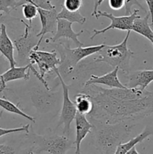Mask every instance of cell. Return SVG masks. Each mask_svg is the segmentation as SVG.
Here are the masks:
<instances>
[{
    "mask_svg": "<svg viewBox=\"0 0 153 154\" xmlns=\"http://www.w3.org/2000/svg\"><path fill=\"white\" fill-rule=\"evenodd\" d=\"M93 103L90 123H128L153 114V92L140 89L104 88L97 84L84 86Z\"/></svg>",
    "mask_w": 153,
    "mask_h": 154,
    "instance_id": "1",
    "label": "cell"
},
{
    "mask_svg": "<svg viewBox=\"0 0 153 154\" xmlns=\"http://www.w3.org/2000/svg\"><path fill=\"white\" fill-rule=\"evenodd\" d=\"M91 123L92 141L100 154H114L117 147L130 136L134 127L128 123Z\"/></svg>",
    "mask_w": 153,
    "mask_h": 154,
    "instance_id": "2",
    "label": "cell"
},
{
    "mask_svg": "<svg viewBox=\"0 0 153 154\" xmlns=\"http://www.w3.org/2000/svg\"><path fill=\"white\" fill-rule=\"evenodd\" d=\"M130 32L128 31L126 36L120 44L106 45L99 51L98 57L94 59V62H102L113 68H118L124 73L130 72V60L134 57V53L128 48V41Z\"/></svg>",
    "mask_w": 153,
    "mask_h": 154,
    "instance_id": "3",
    "label": "cell"
},
{
    "mask_svg": "<svg viewBox=\"0 0 153 154\" xmlns=\"http://www.w3.org/2000/svg\"><path fill=\"white\" fill-rule=\"evenodd\" d=\"M32 147L29 152L38 154L46 152L50 154H66L70 149L74 148V141L65 135L56 134H46L39 135L33 133L32 135Z\"/></svg>",
    "mask_w": 153,
    "mask_h": 154,
    "instance_id": "4",
    "label": "cell"
},
{
    "mask_svg": "<svg viewBox=\"0 0 153 154\" xmlns=\"http://www.w3.org/2000/svg\"><path fill=\"white\" fill-rule=\"evenodd\" d=\"M104 45L105 44L90 47L81 46L71 49L69 47L60 45L58 46V51L61 55V65L58 69L61 68L62 71L67 74H70L79 62L89 56L98 54Z\"/></svg>",
    "mask_w": 153,
    "mask_h": 154,
    "instance_id": "5",
    "label": "cell"
},
{
    "mask_svg": "<svg viewBox=\"0 0 153 154\" xmlns=\"http://www.w3.org/2000/svg\"><path fill=\"white\" fill-rule=\"evenodd\" d=\"M54 73L56 75L57 78L59 80L63 92L62 107L58 126H63V132L65 134V136L68 137L70 132V124L72 121L74 120L75 116L76 114V106H75V104L70 100V96H69V86L67 85L63 80L58 69H55Z\"/></svg>",
    "mask_w": 153,
    "mask_h": 154,
    "instance_id": "6",
    "label": "cell"
},
{
    "mask_svg": "<svg viewBox=\"0 0 153 154\" xmlns=\"http://www.w3.org/2000/svg\"><path fill=\"white\" fill-rule=\"evenodd\" d=\"M138 12H139L138 9H134V11L130 15L116 17L111 13L98 11L97 15L95 17L97 19H98L100 17H106L110 20L111 23L109 26L104 28L103 29H93V35L91 37V40H93V38L95 36L98 35L100 34H103V33H105L106 32L109 31L110 29H113L122 30V31H131L132 26H133V23L135 20L141 17L140 15L137 14Z\"/></svg>",
    "mask_w": 153,
    "mask_h": 154,
    "instance_id": "7",
    "label": "cell"
},
{
    "mask_svg": "<svg viewBox=\"0 0 153 154\" xmlns=\"http://www.w3.org/2000/svg\"><path fill=\"white\" fill-rule=\"evenodd\" d=\"M28 60L30 64L37 65L40 71L39 73L43 79H44L46 74L51 72L54 73L55 69H58L61 65V60L57 57V54L54 51L48 52L33 50L30 54Z\"/></svg>",
    "mask_w": 153,
    "mask_h": 154,
    "instance_id": "8",
    "label": "cell"
},
{
    "mask_svg": "<svg viewBox=\"0 0 153 154\" xmlns=\"http://www.w3.org/2000/svg\"><path fill=\"white\" fill-rule=\"evenodd\" d=\"M25 25L24 33L20 37L14 40V48L17 51V60L21 63L28 62L29 63V55L37 45L38 41L35 40L34 36L32 34V24H28L22 20H20Z\"/></svg>",
    "mask_w": 153,
    "mask_h": 154,
    "instance_id": "9",
    "label": "cell"
},
{
    "mask_svg": "<svg viewBox=\"0 0 153 154\" xmlns=\"http://www.w3.org/2000/svg\"><path fill=\"white\" fill-rule=\"evenodd\" d=\"M38 12L40 23H41V29L40 32L36 35V36L38 38V42L35 48H34V51L38 50L40 42L45 35L48 33L55 34L56 32L57 20H58L57 18L58 12H57L56 8L52 9V10H46V9L38 8Z\"/></svg>",
    "mask_w": 153,
    "mask_h": 154,
    "instance_id": "10",
    "label": "cell"
},
{
    "mask_svg": "<svg viewBox=\"0 0 153 154\" xmlns=\"http://www.w3.org/2000/svg\"><path fill=\"white\" fill-rule=\"evenodd\" d=\"M125 78L127 80L124 85L126 88L145 90L153 81V69L129 72L125 73Z\"/></svg>",
    "mask_w": 153,
    "mask_h": 154,
    "instance_id": "11",
    "label": "cell"
},
{
    "mask_svg": "<svg viewBox=\"0 0 153 154\" xmlns=\"http://www.w3.org/2000/svg\"><path fill=\"white\" fill-rule=\"evenodd\" d=\"M83 30H80L79 32H76L72 29V23L69 21L65 20L63 19L57 20V28L56 32L52 38H51L50 40L52 42H56L59 40L60 38L70 39L73 41L76 45L78 47L82 46L83 44L78 39V37L82 33H83Z\"/></svg>",
    "mask_w": 153,
    "mask_h": 154,
    "instance_id": "12",
    "label": "cell"
},
{
    "mask_svg": "<svg viewBox=\"0 0 153 154\" xmlns=\"http://www.w3.org/2000/svg\"><path fill=\"white\" fill-rule=\"evenodd\" d=\"M75 126H76V138L74 140L75 154H81L80 145L82 140L91 133L92 124L87 119L86 116L76 112L75 116Z\"/></svg>",
    "mask_w": 153,
    "mask_h": 154,
    "instance_id": "13",
    "label": "cell"
},
{
    "mask_svg": "<svg viewBox=\"0 0 153 154\" xmlns=\"http://www.w3.org/2000/svg\"><path fill=\"white\" fill-rule=\"evenodd\" d=\"M119 69L114 68L111 72L100 76L92 75L88 80H87L84 86L91 85V84H101L106 86L110 88H126L123 84H122L118 77V72Z\"/></svg>",
    "mask_w": 153,
    "mask_h": 154,
    "instance_id": "14",
    "label": "cell"
},
{
    "mask_svg": "<svg viewBox=\"0 0 153 154\" xmlns=\"http://www.w3.org/2000/svg\"><path fill=\"white\" fill-rule=\"evenodd\" d=\"M0 53L8 62L10 67H14L17 65L14 58V45L8 35L4 23H1L0 26Z\"/></svg>",
    "mask_w": 153,
    "mask_h": 154,
    "instance_id": "15",
    "label": "cell"
},
{
    "mask_svg": "<svg viewBox=\"0 0 153 154\" xmlns=\"http://www.w3.org/2000/svg\"><path fill=\"white\" fill-rule=\"evenodd\" d=\"M32 64L26 65L25 66H19V67H10L2 75V80L4 84L16 80H25L28 81L30 78V67Z\"/></svg>",
    "mask_w": 153,
    "mask_h": 154,
    "instance_id": "16",
    "label": "cell"
},
{
    "mask_svg": "<svg viewBox=\"0 0 153 154\" xmlns=\"http://www.w3.org/2000/svg\"><path fill=\"white\" fill-rule=\"evenodd\" d=\"M152 135H153V129L151 127L146 126L143 129V131L138 135H136V137L131 138V139H130L127 142L120 144L117 147L114 154H126L128 153V151L130 150L132 147H135L137 144L142 142L144 140L146 139L148 137H149Z\"/></svg>",
    "mask_w": 153,
    "mask_h": 154,
    "instance_id": "17",
    "label": "cell"
},
{
    "mask_svg": "<svg viewBox=\"0 0 153 154\" xmlns=\"http://www.w3.org/2000/svg\"><path fill=\"white\" fill-rule=\"evenodd\" d=\"M149 17H151L150 14L146 13L144 17H140L135 20L132 26L131 31L146 38L152 43L153 42V30L152 29L151 26L148 23Z\"/></svg>",
    "mask_w": 153,
    "mask_h": 154,
    "instance_id": "18",
    "label": "cell"
},
{
    "mask_svg": "<svg viewBox=\"0 0 153 154\" xmlns=\"http://www.w3.org/2000/svg\"><path fill=\"white\" fill-rule=\"evenodd\" d=\"M76 112L83 115H88L93 108V103L91 98L88 94L80 92L75 96L74 102Z\"/></svg>",
    "mask_w": 153,
    "mask_h": 154,
    "instance_id": "19",
    "label": "cell"
},
{
    "mask_svg": "<svg viewBox=\"0 0 153 154\" xmlns=\"http://www.w3.org/2000/svg\"><path fill=\"white\" fill-rule=\"evenodd\" d=\"M0 108L2 109V111H7V112L16 114V115L24 117V118L26 119V120H28L30 122H32V123L35 122V119L34 117L26 114L20 108H19L17 105H16L13 102H11L10 101L6 99L0 98Z\"/></svg>",
    "mask_w": 153,
    "mask_h": 154,
    "instance_id": "20",
    "label": "cell"
},
{
    "mask_svg": "<svg viewBox=\"0 0 153 154\" xmlns=\"http://www.w3.org/2000/svg\"><path fill=\"white\" fill-rule=\"evenodd\" d=\"M58 19H63L69 21L70 23H77L84 24L86 21V18L82 16L80 11H69L63 5H62V9L57 14Z\"/></svg>",
    "mask_w": 153,
    "mask_h": 154,
    "instance_id": "21",
    "label": "cell"
},
{
    "mask_svg": "<svg viewBox=\"0 0 153 154\" xmlns=\"http://www.w3.org/2000/svg\"><path fill=\"white\" fill-rule=\"evenodd\" d=\"M104 1V0H93V2H94V6H93V10L92 12V17H96L98 12V8L99 6L102 4V2ZM134 5H136L138 8L141 9V10L143 11L144 12L147 13L146 10L144 8L143 6L140 4L138 0H125V5H124V8H125V14L126 15H130L132 13L131 8Z\"/></svg>",
    "mask_w": 153,
    "mask_h": 154,
    "instance_id": "22",
    "label": "cell"
},
{
    "mask_svg": "<svg viewBox=\"0 0 153 154\" xmlns=\"http://www.w3.org/2000/svg\"><path fill=\"white\" fill-rule=\"evenodd\" d=\"M26 3H30L35 5L37 8L46 9V10L56 9V6L52 4V0H19L16 2V9Z\"/></svg>",
    "mask_w": 153,
    "mask_h": 154,
    "instance_id": "23",
    "label": "cell"
},
{
    "mask_svg": "<svg viewBox=\"0 0 153 154\" xmlns=\"http://www.w3.org/2000/svg\"><path fill=\"white\" fill-rule=\"evenodd\" d=\"M22 12L23 17L27 20L29 21V23L28 24H32V20L33 19L36 17L38 14V8L35 5L32 4H30V3H26V4H24L22 5Z\"/></svg>",
    "mask_w": 153,
    "mask_h": 154,
    "instance_id": "24",
    "label": "cell"
},
{
    "mask_svg": "<svg viewBox=\"0 0 153 154\" xmlns=\"http://www.w3.org/2000/svg\"><path fill=\"white\" fill-rule=\"evenodd\" d=\"M16 0H0V12L9 14L12 11L16 10Z\"/></svg>",
    "mask_w": 153,
    "mask_h": 154,
    "instance_id": "25",
    "label": "cell"
},
{
    "mask_svg": "<svg viewBox=\"0 0 153 154\" xmlns=\"http://www.w3.org/2000/svg\"><path fill=\"white\" fill-rule=\"evenodd\" d=\"M29 126V124H27L26 126H21V127L12 128V129H4V128L0 127V138L4 135H9V134L19 133V132H26V133L28 134Z\"/></svg>",
    "mask_w": 153,
    "mask_h": 154,
    "instance_id": "26",
    "label": "cell"
},
{
    "mask_svg": "<svg viewBox=\"0 0 153 154\" xmlns=\"http://www.w3.org/2000/svg\"><path fill=\"white\" fill-rule=\"evenodd\" d=\"M62 5L69 11H78L82 6V0H64Z\"/></svg>",
    "mask_w": 153,
    "mask_h": 154,
    "instance_id": "27",
    "label": "cell"
},
{
    "mask_svg": "<svg viewBox=\"0 0 153 154\" xmlns=\"http://www.w3.org/2000/svg\"><path fill=\"white\" fill-rule=\"evenodd\" d=\"M109 6L114 11L121 10L125 5V0H108Z\"/></svg>",
    "mask_w": 153,
    "mask_h": 154,
    "instance_id": "28",
    "label": "cell"
},
{
    "mask_svg": "<svg viewBox=\"0 0 153 154\" xmlns=\"http://www.w3.org/2000/svg\"><path fill=\"white\" fill-rule=\"evenodd\" d=\"M5 60L2 57H0V92H3L6 89V84L2 80V75L6 71L5 66H4Z\"/></svg>",
    "mask_w": 153,
    "mask_h": 154,
    "instance_id": "29",
    "label": "cell"
},
{
    "mask_svg": "<svg viewBox=\"0 0 153 154\" xmlns=\"http://www.w3.org/2000/svg\"><path fill=\"white\" fill-rule=\"evenodd\" d=\"M0 154H18V153L11 146L3 144L2 147L0 149Z\"/></svg>",
    "mask_w": 153,
    "mask_h": 154,
    "instance_id": "30",
    "label": "cell"
},
{
    "mask_svg": "<svg viewBox=\"0 0 153 154\" xmlns=\"http://www.w3.org/2000/svg\"><path fill=\"white\" fill-rule=\"evenodd\" d=\"M148 8V13L151 17V23H153V0H145Z\"/></svg>",
    "mask_w": 153,
    "mask_h": 154,
    "instance_id": "31",
    "label": "cell"
},
{
    "mask_svg": "<svg viewBox=\"0 0 153 154\" xmlns=\"http://www.w3.org/2000/svg\"><path fill=\"white\" fill-rule=\"evenodd\" d=\"M126 154H139V153H138L137 150H136V147H133L130 150L128 151V153Z\"/></svg>",
    "mask_w": 153,
    "mask_h": 154,
    "instance_id": "32",
    "label": "cell"
},
{
    "mask_svg": "<svg viewBox=\"0 0 153 154\" xmlns=\"http://www.w3.org/2000/svg\"><path fill=\"white\" fill-rule=\"evenodd\" d=\"M150 26H151V28H152V29L153 30V23H151V24H150Z\"/></svg>",
    "mask_w": 153,
    "mask_h": 154,
    "instance_id": "33",
    "label": "cell"
},
{
    "mask_svg": "<svg viewBox=\"0 0 153 154\" xmlns=\"http://www.w3.org/2000/svg\"><path fill=\"white\" fill-rule=\"evenodd\" d=\"M2 146H3V144H0V149H1L2 147Z\"/></svg>",
    "mask_w": 153,
    "mask_h": 154,
    "instance_id": "34",
    "label": "cell"
},
{
    "mask_svg": "<svg viewBox=\"0 0 153 154\" xmlns=\"http://www.w3.org/2000/svg\"><path fill=\"white\" fill-rule=\"evenodd\" d=\"M29 154H35V153H34L33 152H29Z\"/></svg>",
    "mask_w": 153,
    "mask_h": 154,
    "instance_id": "35",
    "label": "cell"
},
{
    "mask_svg": "<svg viewBox=\"0 0 153 154\" xmlns=\"http://www.w3.org/2000/svg\"><path fill=\"white\" fill-rule=\"evenodd\" d=\"M152 45H153V42H152Z\"/></svg>",
    "mask_w": 153,
    "mask_h": 154,
    "instance_id": "36",
    "label": "cell"
}]
</instances>
